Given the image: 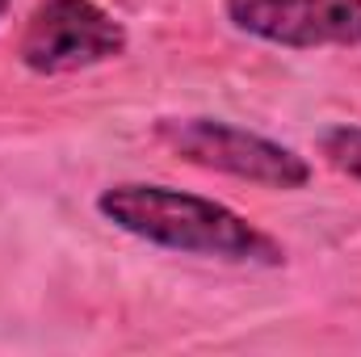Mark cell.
<instances>
[{
    "instance_id": "1",
    "label": "cell",
    "mask_w": 361,
    "mask_h": 357,
    "mask_svg": "<svg viewBox=\"0 0 361 357\" xmlns=\"http://www.w3.org/2000/svg\"><path fill=\"white\" fill-rule=\"evenodd\" d=\"M97 214L105 223H114L118 231H126L143 244L169 248V253L261 269L286 265V248L269 231L248 223L240 210H231L214 198H202V193L173 189V185H152V181L109 185L97 193Z\"/></svg>"
},
{
    "instance_id": "2",
    "label": "cell",
    "mask_w": 361,
    "mask_h": 357,
    "mask_svg": "<svg viewBox=\"0 0 361 357\" xmlns=\"http://www.w3.org/2000/svg\"><path fill=\"white\" fill-rule=\"evenodd\" d=\"M156 143L193 169L252 181L265 189H302L311 181V164L294 147L223 118H160Z\"/></svg>"
},
{
    "instance_id": "3",
    "label": "cell",
    "mask_w": 361,
    "mask_h": 357,
    "mask_svg": "<svg viewBox=\"0 0 361 357\" xmlns=\"http://www.w3.org/2000/svg\"><path fill=\"white\" fill-rule=\"evenodd\" d=\"M126 51V25L97 0H38L17 55L34 76H72Z\"/></svg>"
},
{
    "instance_id": "4",
    "label": "cell",
    "mask_w": 361,
    "mask_h": 357,
    "mask_svg": "<svg viewBox=\"0 0 361 357\" xmlns=\"http://www.w3.org/2000/svg\"><path fill=\"white\" fill-rule=\"evenodd\" d=\"M227 21L273 47H361V0H223Z\"/></svg>"
},
{
    "instance_id": "5",
    "label": "cell",
    "mask_w": 361,
    "mask_h": 357,
    "mask_svg": "<svg viewBox=\"0 0 361 357\" xmlns=\"http://www.w3.org/2000/svg\"><path fill=\"white\" fill-rule=\"evenodd\" d=\"M319 156L349 181H361V126H328L319 135Z\"/></svg>"
},
{
    "instance_id": "6",
    "label": "cell",
    "mask_w": 361,
    "mask_h": 357,
    "mask_svg": "<svg viewBox=\"0 0 361 357\" xmlns=\"http://www.w3.org/2000/svg\"><path fill=\"white\" fill-rule=\"evenodd\" d=\"M4 8H8V0H0V17H4Z\"/></svg>"
}]
</instances>
